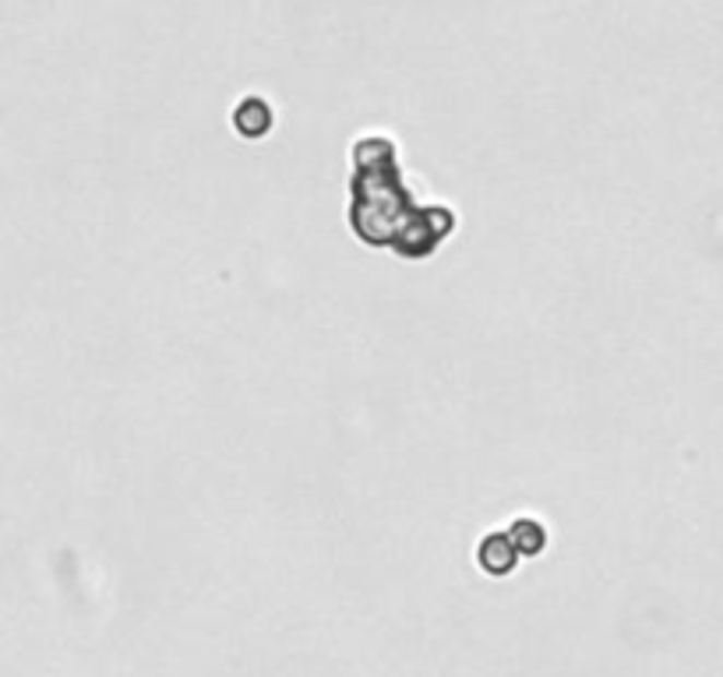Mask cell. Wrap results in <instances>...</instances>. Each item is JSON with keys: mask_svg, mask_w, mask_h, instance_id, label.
Segmentation results:
<instances>
[{"mask_svg": "<svg viewBox=\"0 0 723 677\" xmlns=\"http://www.w3.org/2000/svg\"><path fill=\"white\" fill-rule=\"evenodd\" d=\"M515 544L509 533H490L487 541L476 550V558H481V568L490 575H509L515 568Z\"/></svg>", "mask_w": 723, "mask_h": 677, "instance_id": "cell-1", "label": "cell"}, {"mask_svg": "<svg viewBox=\"0 0 723 677\" xmlns=\"http://www.w3.org/2000/svg\"><path fill=\"white\" fill-rule=\"evenodd\" d=\"M509 536H512L519 554H541L544 550V526H536V522H530V519H519Z\"/></svg>", "mask_w": 723, "mask_h": 677, "instance_id": "cell-2", "label": "cell"}, {"mask_svg": "<svg viewBox=\"0 0 723 677\" xmlns=\"http://www.w3.org/2000/svg\"><path fill=\"white\" fill-rule=\"evenodd\" d=\"M272 124V117H269V106L265 103H258V99H251V103H244L240 106V114H237V128L244 131V134H261Z\"/></svg>", "mask_w": 723, "mask_h": 677, "instance_id": "cell-3", "label": "cell"}]
</instances>
